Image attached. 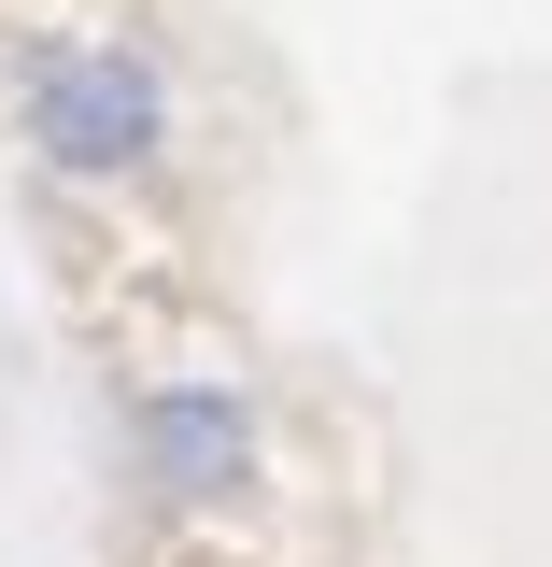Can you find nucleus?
<instances>
[{"mask_svg": "<svg viewBox=\"0 0 552 567\" xmlns=\"http://www.w3.org/2000/svg\"><path fill=\"white\" fill-rule=\"evenodd\" d=\"M14 128L58 185H142L170 156V71L128 29H85V43H29L14 71Z\"/></svg>", "mask_w": 552, "mask_h": 567, "instance_id": "f257e3e1", "label": "nucleus"}, {"mask_svg": "<svg viewBox=\"0 0 552 567\" xmlns=\"http://www.w3.org/2000/svg\"><path fill=\"white\" fill-rule=\"evenodd\" d=\"M142 483H156V511H212V496H241V483H256V412H241L212 369L156 383V398H142Z\"/></svg>", "mask_w": 552, "mask_h": 567, "instance_id": "f03ea898", "label": "nucleus"}]
</instances>
